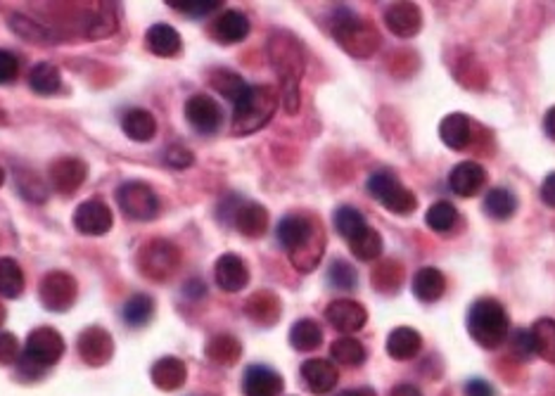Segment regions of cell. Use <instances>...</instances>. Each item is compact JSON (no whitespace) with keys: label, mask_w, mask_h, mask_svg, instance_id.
Instances as JSON below:
<instances>
[{"label":"cell","mask_w":555,"mask_h":396,"mask_svg":"<svg viewBox=\"0 0 555 396\" xmlns=\"http://www.w3.org/2000/svg\"><path fill=\"white\" fill-rule=\"evenodd\" d=\"M278 242L287 249L297 271L311 273L323 259L326 233L316 218L307 214H287L278 223Z\"/></svg>","instance_id":"1"},{"label":"cell","mask_w":555,"mask_h":396,"mask_svg":"<svg viewBox=\"0 0 555 396\" xmlns=\"http://www.w3.org/2000/svg\"><path fill=\"white\" fill-rule=\"evenodd\" d=\"M268 57L280 79V95L287 114L299 111V83L304 76V50L292 34L276 32L268 38Z\"/></svg>","instance_id":"2"},{"label":"cell","mask_w":555,"mask_h":396,"mask_svg":"<svg viewBox=\"0 0 555 396\" xmlns=\"http://www.w3.org/2000/svg\"><path fill=\"white\" fill-rule=\"evenodd\" d=\"M276 107L278 95L271 86H247L233 105V133L249 136L261 130L273 119Z\"/></svg>","instance_id":"3"},{"label":"cell","mask_w":555,"mask_h":396,"mask_svg":"<svg viewBox=\"0 0 555 396\" xmlns=\"http://www.w3.org/2000/svg\"><path fill=\"white\" fill-rule=\"evenodd\" d=\"M508 314L503 304L492 297L477 299L468 314V333L470 337L484 349H496L508 337Z\"/></svg>","instance_id":"4"},{"label":"cell","mask_w":555,"mask_h":396,"mask_svg":"<svg viewBox=\"0 0 555 396\" xmlns=\"http://www.w3.org/2000/svg\"><path fill=\"white\" fill-rule=\"evenodd\" d=\"M333 36L354 57H370L380 45L375 29L349 10H342L333 19Z\"/></svg>","instance_id":"5"},{"label":"cell","mask_w":555,"mask_h":396,"mask_svg":"<svg viewBox=\"0 0 555 396\" xmlns=\"http://www.w3.org/2000/svg\"><path fill=\"white\" fill-rule=\"evenodd\" d=\"M64 353V340L55 328L41 325V328L31 330L26 337L24 352H22V368L24 371H45L50 365H55Z\"/></svg>","instance_id":"6"},{"label":"cell","mask_w":555,"mask_h":396,"mask_svg":"<svg viewBox=\"0 0 555 396\" xmlns=\"http://www.w3.org/2000/svg\"><path fill=\"white\" fill-rule=\"evenodd\" d=\"M368 192L370 198L377 199L385 209L399 214V217H408L418 209V199H415L414 192L401 186L399 179L392 171H375L370 176Z\"/></svg>","instance_id":"7"},{"label":"cell","mask_w":555,"mask_h":396,"mask_svg":"<svg viewBox=\"0 0 555 396\" xmlns=\"http://www.w3.org/2000/svg\"><path fill=\"white\" fill-rule=\"evenodd\" d=\"M180 264V249L169 240H150L138 254V268L145 278L161 280L171 278Z\"/></svg>","instance_id":"8"},{"label":"cell","mask_w":555,"mask_h":396,"mask_svg":"<svg viewBox=\"0 0 555 396\" xmlns=\"http://www.w3.org/2000/svg\"><path fill=\"white\" fill-rule=\"evenodd\" d=\"M119 209L131 221H152L160 214V198L157 192L142 180H126L117 190Z\"/></svg>","instance_id":"9"},{"label":"cell","mask_w":555,"mask_h":396,"mask_svg":"<svg viewBox=\"0 0 555 396\" xmlns=\"http://www.w3.org/2000/svg\"><path fill=\"white\" fill-rule=\"evenodd\" d=\"M38 297L48 311L64 314L76 302V280L64 271H50L38 287Z\"/></svg>","instance_id":"10"},{"label":"cell","mask_w":555,"mask_h":396,"mask_svg":"<svg viewBox=\"0 0 555 396\" xmlns=\"http://www.w3.org/2000/svg\"><path fill=\"white\" fill-rule=\"evenodd\" d=\"M114 226V217L112 209L102 202V199H86L81 202L74 211V228L81 236H107Z\"/></svg>","instance_id":"11"},{"label":"cell","mask_w":555,"mask_h":396,"mask_svg":"<svg viewBox=\"0 0 555 396\" xmlns=\"http://www.w3.org/2000/svg\"><path fill=\"white\" fill-rule=\"evenodd\" d=\"M185 119H188V124L198 130V133L211 136V133L221 129L223 111L214 98L198 93L185 102Z\"/></svg>","instance_id":"12"},{"label":"cell","mask_w":555,"mask_h":396,"mask_svg":"<svg viewBox=\"0 0 555 396\" xmlns=\"http://www.w3.org/2000/svg\"><path fill=\"white\" fill-rule=\"evenodd\" d=\"M50 186L60 195H74L88 176V164L79 157H60L50 164Z\"/></svg>","instance_id":"13"},{"label":"cell","mask_w":555,"mask_h":396,"mask_svg":"<svg viewBox=\"0 0 555 396\" xmlns=\"http://www.w3.org/2000/svg\"><path fill=\"white\" fill-rule=\"evenodd\" d=\"M76 349H79V356L83 363L100 368V365H105L112 359L114 340H112V334L107 330L86 328L79 334V340H76Z\"/></svg>","instance_id":"14"},{"label":"cell","mask_w":555,"mask_h":396,"mask_svg":"<svg viewBox=\"0 0 555 396\" xmlns=\"http://www.w3.org/2000/svg\"><path fill=\"white\" fill-rule=\"evenodd\" d=\"M214 280L223 292L235 295V292L245 290L247 283H249V268H247V264L238 254H221L216 259Z\"/></svg>","instance_id":"15"},{"label":"cell","mask_w":555,"mask_h":396,"mask_svg":"<svg viewBox=\"0 0 555 396\" xmlns=\"http://www.w3.org/2000/svg\"><path fill=\"white\" fill-rule=\"evenodd\" d=\"M327 323L339 333H356L368 321V311L354 299H335L326 309Z\"/></svg>","instance_id":"16"},{"label":"cell","mask_w":555,"mask_h":396,"mask_svg":"<svg viewBox=\"0 0 555 396\" xmlns=\"http://www.w3.org/2000/svg\"><path fill=\"white\" fill-rule=\"evenodd\" d=\"M385 24L394 36L411 38L423 29V13L415 3H394L385 13Z\"/></svg>","instance_id":"17"},{"label":"cell","mask_w":555,"mask_h":396,"mask_svg":"<svg viewBox=\"0 0 555 396\" xmlns=\"http://www.w3.org/2000/svg\"><path fill=\"white\" fill-rule=\"evenodd\" d=\"M283 384V378L268 365H249L242 378V391L245 396H280Z\"/></svg>","instance_id":"18"},{"label":"cell","mask_w":555,"mask_h":396,"mask_svg":"<svg viewBox=\"0 0 555 396\" xmlns=\"http://www.w3.org/2000/svg\"><path fill=\"white\" fill-rule=\"evenodd\" d=\"M209 34L223 45H235L249 36V19L238 10H226L211 22Z\"/></svg>","instance_id":"19"},{"label":"cell","mask_w":555,"mask_h":396,"mask_svg":"<svg viewBox=\"0 0 555 396\" xmlns=\"http://www.w3.org/2000/svg\"><path fill=\"white\" fill-rule=\"evenodd\" d=\"M487 183V171L477 161H461L449 176V188L461 198H475Z\"/></svg>","instance_id":"20"},{"label":"cell","mask_w":555,"mask_h":396,"mask_svg":"<svg viewBox=\"0 0 555 396\" xmlns=\"http://www.w3.org/2000/svg\"><path fill=\"white\" fill-rule=\"evenodd\" d=\"M302 380L311 394H327L335 390L339 380V372L330 361L326 359H308L302 363Z\"/></svg>","instance_id":"21"},{"label":"cell","mask_w":555,"mask_h":396,"mask_svg":"<svg viewBox=\"0 0 555 396\" xmlns=\"http://www.w3.org/2000/svg\"><path fill=\"white\" fill-rule=\"evenodd\" d=\"M122 130L133 143H150L157 133V119L152 111L133 107L122 114Z\"/></svg>","instance_id":"22"},{"label":"cell","mask_w":555,"mask_h":396,"mask_svg":"<svg viewBox=\"0 0 555 396\" xmlns=\"http://www.w3.org/2000/svg\"><path fill=\"white\" fill-rule=\"evenodd\" d=\"M233 226L245 237H261L268 228V211L257 202H240L233 214Z\"/></svg>","instance_id":"23"},{"label":"cell","mask_w":555,"mask_h":396,"mask_svg":"<svg viewBox=\"0 0 555 396\" xmlns=\"http://www.w3.org/2000/svg\"><path fill=\"white\" fill-rule=\"evenodd\" d=\"M145 45L152 55L157 57H176L183 48V38L180 34L169 24H152L145 34Z\"/></svg>","instance_id":"24"},{"label":"cell","mask_w":555,"mask_h":396,"mask_svg":"<svg viewBox=\"0 0 555 396\" xmlns=\"http://www.w3.org/2000/svg\"><path fill=\"white\" fill-rule=\"evenodd\" d=\"M152 382L160 387L161 391H176L180 390L188 380V368L176 356H164L152 365Z\"/></svg>","instance_id":"25"},{"label":"cell","mask_w":555,"mask_h":396,"mask_svg":"<svg viewBox=\"0 0 555 396\" xmlns=\"http://www.w3.org/2000/svg\"><path fill=\"white\" fill-rule=\"evenodd\" d=\"M423 349V337L414 328H396L387 337V353L396 361L415 359Z\"/></svg>","instance_id":"26"},{"label":"cell","mask_w":555,"mask_h":396,"mask_svg":"<svg viewBox=\"0 0 555 396\" xmlns=\"http://www.w3.org/2000/svg\"><path fill=\"white\" fill-rule=\"evenodd\" d=\"M117 29H119L117 10L112 5H107V3L95 7V10L86 17V22H83V34H86V38H92V41L110 38L112 34H117Z\"/></svg>","instance_id":"27"},{"label":"cell","mask_w":555,"mask_h":396,"mask_svg":"<svg viewBox=\"0 0 555 396\" xmlns=\"http://www.w3.org/2000/svg\"><path fill=\"white\" fill-rule=\"evenodd\" d=\"M245 314L259 325H273L280 318V299L268 290H261L247 299Z\"/></svg>","instance_id":"28"},{"label":"cell","mask_w":555,"mask_h":396,"mask_svg":"<svg viewBox=\"0 0 555 396\" xmlns=\"http://www.w3.org/2000/svg\"><path fill=\"white\" fill-rule=\"evenodd\" d=\"M15 186L17 192L26 202H34V205H44L48 202L50 190L45 186V180L29 167H17L15 169Z\"/></svg>","instance_id":"29"},{"label":"cell","mask_w":555,"mask_h":396,"mask_svg":"<svg viewBox=\"0 0 555 396\" xmlns=\"http://www.w3.org/2000/svg\"><path fill=\"white\" fill-rule=\"evenodd\" d=\"M446 278L437 268L425 266L414 275V295L420 302H437L444 297Z\"/></svg>","instance_id":"30"},{"label":"cell","mask_w":555,"mask_h":396,"mask_svg":"<svg viewBox=\"0 0 555 396\" xmlns=\"http://www.w3.org/2000/svg\"><path fill=\"white\" fill-rule=\"evenodd\" d=\"M470 119L461 111L456 114H449V117L442 119L439 124V136H442V143L451 150H462L468 148L470 143Z\"/></svg>","instance_id":"31"},{"label":"cell","mask_w":555,"mask_h":396,"mask_svg":"<svg viewBox=\"0 0 555 396\" xmlns=\"http://www.w3.org/2000/svg\"><path fill=\"white\" fill-rule=\"evenodd\" d=\"M29 86L36 95H55L62 86V74L55 63H38L36 67L29 72Z\"/></svg>","instance_id":"32"},{"label":"cell","mask_w":555,"mask_h":396,"mask_svg":"<svg viewBox=\"0 0 555 396\" xmlns=\"http://www.w3.org/2000/svg\"><path fill=\"white\" fill-rule=\"evenodd\" d=\"M290 344L297 352H314L323 344V330L314 318L297 321L290 330Z\"/></svg>","instance_id":"33"},{"label":"cell","mask_w":555,"mask_h":396,"mask_svg":"<svg viewBox=\"0 0 555 396\" xmlns=\"http://www.w3.org/2000/svg\"><path fill=\"white\" fill-rule=\"evenodd\" d=\"M24 285L26 280L22 266H19L15 259H10V256H3V259H0V297L5 299L22 297Z\"/></svg>","instance_id":"34"},{"label":"cell","mask_w":555,"mask_h":396,"mask_svg":"<svg viewBox=\"0 0 555 396\" xmlns=\"http://www.w3.org/2000/svg\"><path fill=\"white\" fill-rule=\"evenodd\" d=\"M518 209V199L508 188H493L484 198V214L493 221H508Z\"/></svg>","instance_id":"35"},{"label":"cell","mask_w":555,"mask_h":396,"mask_svg":"<svg viewBox=\"0 0 555 396\" xmlns=\"http://www.w3.org/2000/svg\"><path fill=\"white\" fill-rule=\"evenodd\" d=\"M240 340L233 334H216L207 344V359L216 365H233L240 359Z\"/></svg>","instance_id":"36"},{"label":"cell","mask_w":555,"mask_h":396,"mask_svg":"<svg viewBox=\"0 0 555 396\" xmlns=\"http://www.w3.org/2000/svg\"><path fill=\"white\" fill-rule=\"evenodd\" d=\"M122 316L129 328H142V325H148L154 316V299L150 297V295H142V292L141 295H133L129 302L123 304Z\"/></svg>","instance_id":"37"},{"label":"cell","mask_w":555,"mask_h":396,"mask_svg":"<svg viewBox=\"0 0 555 396\" xmlns=\"http://www.w3.org/2000/svg\"><path fill=\"white\" fill-rule=\"evenodd\" d=\"M531 342H534V353H539L543 361L555 363V321L553 318H539L531 325Z\"/></svg>","instance_id":"38"},{"label":"cell","mask_w":555,"mask_h":396,"mask_svg":"<svg viewBox=\"0 0 555 396\" xmlns=\"http://www.w3.org/2000/svg\"><path fill=\"white\" fill-rule=\"evenodd\" d=\"M349 249L354 252V256L361 261H373L383 254V237L377 233L375 228L365 226L358 236H354L349 240Z\"/></svg>","instance_id":"39"},{"label":"cell","mask_w":555,"mask_h":396,"mask_svg":"<svg viewBox=\"0 0 555 396\" xmlns=\"http://www.w3.org/2000/svg\"><path fill=\"white\" fill-rule=\"evenodd\" d=\"M209 83L223 95V98H229L233 105L247 91V83L242 81V76L230 72V69H214L209 74Z\"/></svg>","instance_id":"40"},{"label":"cell","mask_w":555,"mask_h":396,"mask_svg":"<svg viewBox=\"0 0 555 396\" xmlns=\"http://www.w3.org/2000/svg\"><path fill=\"white\" fill-rule=\"evenodd\" d=\"M330 356L337 361L339 365H349V368H356L365 361V347L354 337H339L333 342L330 347Z\"/></svg>","instance_id":"41"},{"label":"cell","mask_w":555,"mask_h":396,"mask_svg":"<svg viewBox=\"0 0 555 396\" xmlns=\"http://www.w3.org/2000/svg\"><path fill=\"white\" fill-rule=\"evenodd\" d=\"M10 29H13L19 38L29 41V43H53V34H50L45 26L36 24V22L26 17V14H10Z\"/></svg>","instance_id":"42"},{"label":"cell","mask_w":555,"mask_h":396,"mask_svg":"<svg viewBox=\"0 0 555 396\" xmlns=\"http://www.w3.org/2000/svg\"><path fill=\"white\" fill-rule=\"evenodd\" d=\"M456 221H458L456 207L451 205V202H446V199H439V202H434V205L425 211V223L434 230V233H449V230H453Z\"/></svg>","instance_id":"43"},{"label":"cell","mask_w":555,"mask_h":396,"mask_svg":"<svg viewBox=\"0 0 555 396\" xmlns=\"http://www.w3.org/2000/svg\"><path fill=\"white\" fill-rule=\"evenodd\" d=\"M365 226H368V223H365L364 214L354 209V207H339V209L335 211V228H337V233L345 237L346 242L352 240L354 236H358Z\"/></svg>","instance_id":"44"},{"label":"cell","mask_w":555,"mask_h":396,"mask_svg":"<svg viewBox=\"0 0 555 396\" xmlns=\"http://www.w3.org/2000/svg\"><path fill=\"white\" fill-rule=\"evenodd\" d=\"M404 280V268L399 261H385L373 271V285L380 292H396Z\"/></svg>","instance_id":"45"},{"label":"cell","mask_w":555,"mask_h":396,"mask_svg":"<svg viewBox=\"0 0 555 396\" xmlns=\"http://www.w3.org/2000/svg\"><path fill=\"white\" fill-rule=\"evenodd\" d=\"M327 280H330V285L335 287V290H354L358 283V275L356 271H354L352 264H346V261L342 259H335L333 264H330V271H327Z\"/></svg>","instance_id":"46"},{"label":"cell","mask_w":555,"mask_h":396,"mask_svg":"<svg viewBox=\"0 0 555 396\" xmlns=\"http://www.w3.org/2000/svg\"><path fill=\"white\" fill-rule=\"evenodd\" d=\"M169 5L188 17H204V14L214 13L216 7H221V0H169Z\"/></svg>","instance_id":"47"},{"label":"cell","mask_w":555,"mask_h":396,"mask_svg":"<svg viewBox=\"0 0 555 396\" xmlns=\"http://www.w3.org/2000/svg\"><path fill=\"white\" fill-rule=\"evenodd\" d=\"M19 76V60L10 50L0 48V86H7L17 81Z\"/></svg>","instance_id":"48"},{"label":"cell","mask_w":555,"mask_h":396,"mask_svg":"<svg viewBox=\"0 0 555 396\" xmlns=\"http://www.w3.org/2000/svg\"><path fill=\"white\" fill-rule=\"evenodd\" d=\"M511 352H512V356H518V359H522V361L530 359V356H534V342H531L530 330H518V333H512Z\"/></svg>","instance_id":"49"},{"label":"cell","mask_w":555,"mask_h":396,"mask_svg":"<svg viewBox=\"0 0 555 396\" xmlns=\"http://www.w3.org/2000/svg\"><path fill=\"white\" fill-rule=\"evenodd\" d=\"M19 359V342L15 334L0 333V365H13Z\"/></svg>","instance_id":"50"},{"label":"cell","mask_w":555,"mask_h":396,"mask_svg":"<svg viewBox=\"0 0 555 396\" xmlns=\"http://www.w3.org/2000/svg\"><path fill=\"white\" fill-rule=\"evenodd\" d=\"M164 161H167L169 167H173V169H188V167H192L195 155H192L188 148H183V145H173V148L167 150Z\"/></svg>","instance_id":"51"},{"label":"cell","mask_w":555,"mask_h":396,"mask_svg":"<svg viewBox=\"0 0 555 396\" xmlns=\"http://www.w3.org/2000/svg\"><path fill=\"white\" fill-rule=\"evenodd\" d=\"M465 396H493L492 384L484 382V380H470L465 384Z\"/></svg>","instance_id":"52"},{"label":"cell","mask_w":555,"mask_h":396,"mask_svg":"<svg viewBox=\"0 0 555 396\" xmlns=\"http://www.w3.org/2000/svg\"><path fill=\"white\" fill-rule=\"evenodd\" d=\"M541 199H543V205H549L555 209V171L546 176V180H543Z\"/></svg>","instance_id":"53"},{"label":"cell","mask_w":555,"mask_h":396,"mask_svg":"<svg viewBox=\"0 0 555 396\" xmlns=\"http://www.w3.org/2000/svg\"><path fill=\"white\" fill-rule=\"evenodd\" d=\"M204 290H207V287L202 285V283H200V280H190V283H185V297H192V299H198V297H202L204 295Z\"/></svg>","instance_id":"54"},{"label":"cell","mask_w":555,"mask_h":396,"mask_svg":"<svg viewBox=\"0 0 555 396\" xmlns=\"http://www.w3.org/2000/svg\"><path fill=\"white\" fill-rule=\"evenodd\" d=\"M543 130H546V136H549L550 140H555V107H550V110L546 111V117H543Z\"/></svg>","instance_id":"55"},{"label":"cell","mask_w":555,"mask_h":396,"mask_svg":"<svg viewBox=\"0 0 555 396\" xmlns=\"http://www.w3.org/2000/svg\"><path fill=\"white\" fill-rule=\"evenodd\" d=\"M389 396H423V394H420V390L418 387H414V384H396Z\"/></svg>","instance_id":"56"},{"label":"cell","mask_w":555,"mask_h":396,"mask_svg":"<svg viewBox=\"0 0 555 396\" xmlns=\"http://www.w3.org/2000/svg\"><path fill=\"white\" fill-rule=\"evenodd\" d=\"M342 396H377V394L373 390H370V387H358V390L345 391V394H342Z\"/></svg>","instance_id":"57"},{"label":"cell","mask_w":555,"mask_h":396,"mask_svg":"<svg viewBox=\"0 0 555 396\" xmlns=\"http://www.w3.org/2000/svg\"><path fill=\"white\" fill-rule=\"evenodd\" d=\"M5 323V309H3V304H0V325Z\"/></svg>","instance_id":"58"},{"label":"cell","mask_w":555,"mask_h":396,"mask_svg":"<svg viewBox=\"0 0 555 396\" xmlns=\"http://www.w3.org/2000/svg\"><path fill=\"white\" fill-rule=\"evenodd\" d=\"M3 183H5V171H3V167H0V188H3Z\"/></svg>","instance_id":"59"}]
</instances>
